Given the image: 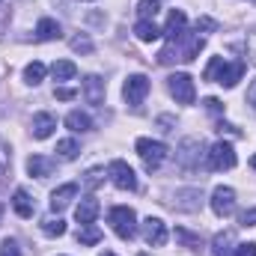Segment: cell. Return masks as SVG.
Returning a JSON list of instances; mask_svg holds the SVG:
<instances>
[{
	"label": "cell",
	"instance_id": "6da1fadb",
	"mask_svg": "<svg viewBox=\"0 0 256 256\" xmlns=\"http://www.w3.org/2000/svg\"><path fill=\"white\" fill-rule=\"evenodd\" d=\"M206 48V39L200 36V33H179L176 39H167V48L158 54V63L161 66H170L176 63V60H182V63H191L194 57H200V51Z\"/></svg>",
	"mask_w": 256,
	"mask_h": 256
},
{
	"label": "cell",
	"instance_id": "7a4b0ae2",
	"mask_svg": "<svg viewBox=\"0 0 256 256\" xmlns=\"http://www.w3.org/2000/svg\"><path fill=\"white\" fill-rule=\"evenodd\" d=\"M244 60H236V63H226V57H212V63L206 66V72H202V78L206 80H214V84H220V86H226V90H232L242 78H244Z\"/></svg>",
	"mask_w": 256,
	"mask_h": 256
},
{
	"label": "cell",
	"instance_id": "3957f363",
	"mask_svg": "<svg viewBox=\"0 0 256 256\" xmlns=\"http://www.w3.org/2000/svg\"><path fill=\"white\" fill-rule=\"evenodd\" d=\"M134 149H137V155H140V161H143V167L152 173V170H158L164 161H167V146L161 143V140H149V137H140L137 143H134Z\"/></svg>",
	"mask_w": 256,
	"mask_h": 256
},
{
	"label": "cell",
	"instance_id": "277c9868",
	"mask_svg": "<svg viewBox=\"0 0 256 256\" xmlns=\"http://www.w3.org/2000/svg\"><path fill=\"white\" fill-rule=\"evenodd\" d=\"M108 220H110V226H114V232H116L120 238L131 242V238L137 236V214H134L128 206H114L110 214H108Z\"/></svg>",
	"mask_w": 256,
	"mask_h": 256
},
{
	"label": "cell",
	"instance_id": "5b68a950",
	"mask_svg": "<svg viewBox=\"0 0 256 256\" xmlns=\"http://www.w3.org/2000/svg\"><path fill=\"white\" fill-rule=\"evenodd\" d=\"M167 90H170V96H173L179 104H194V98H196L194 78H191V74H185V72L170 74V78H167Z\"/></svg>",
	"mask_w": 256,
	"mask_h": 256
},
{
	"label": "cell",
	"instance_id": "8992f818",
	"mask_svg": "<svg viewBox=\"0 0 256 256\" xmlns=\"http://www.w3.org/2000/svg\"><path fill=\"white\" fill-rule=\"evenodd\" d=\"M206 155H208V170H232L236 167V149L226 140H218Z\"/></svg>",
	"mask_w": 256,
	"mask_h": 256
},
{
	"label": "cell",
	"instance_id": "52a82bcc",
	"mask_svg": "<svg viewBox=\"0 0 256 256\" xmlns=\"http://www.w3.org/2000/svg\"><path fill=\"white\" fill-rule=\"evenodd\" d=\"M108 176H110V182L120 191H137V176H134V170L128 167L126 161H114L108 167Z\"/></svg>",
	"mask_w": 256,
	"mask_h": 256
},
{
	"label": "cell",
	"instance_id": "ba28073f",
	"mask_svg": "<svg viewBox=\"0 0 256 256\" xmlns=\"http://www.w3.org/2000/svg\"><path fill=\"white\" fill-rule=\"evenodd\" d=\"M122 96H126V102L131 108H137L149 96V78L146 74H131L126 80V86H122Z\"/></svg>",
	"mask_w": 256,
	"mask_h": 256
},
{
	"label": "cell",
	"instance_id": "9c48e42d",
	"mask_svg": "<svg viewBox=\"0 0 256 256\" xmlns=\"http://www.w3.org/2000/svg\"><path fill=\"white\" fill-rule=\"evenodd\" d=\"M212 212L218 214V218H230L232 212H236V191L232 188H214L212 194Z\"/></svg>",
	"mask_w": 256,
	"mask_h": 256
},
{
	"label": "cell",
	"instance_id": "30bf717a",
	"mask_svg": "<svg viewBox=\"0 0 256 256\" xmlns=\"http://www.w3.org/2000/svg\"><path fill=\"white\" fill-rule=\"evenodd\" d=\"M143 238L152 248H164L167 244V224L161 218H146L143 220Z\"/></svg>",
	"mask_w": 256,
	"mask_h": 256
},
{
	"label": "cell",
	"instance_id": "8fae6325",
	"mask_svg": "<svg viewBox=\"0 0 256 256\" xmlns=\"http://www.w3.org/2000/svg\"><path fill=\"white\" fill-rule=\"evenodd\" d=\"M173 208H179V212H196L200 206H202V191L200 188H188V191H179L173 196V202H170Z\"/></svg>",
	"mask_w": 256,
	"mask_h": 256
},
{
	"label": "cell",
	"instance_id": "7c38bea8",
	"mask_svg": "<svg viewBox=\"0 0 256 256\" xmlns=\"http://www.w3.org/2000/svg\"><path fill=\"white\" fill-rule=\"evenodd\" d=\"M200 158H202V140H194V137L185 140L182 143V152H179V164L194 170V167H200Z\"/></svg>",
	"mask_w": 256,
	"mask_h": 256
},
{
	"label": "cell",
	"instance_id": "4fadbf2b",
	"mask_svg": "<svg viewBox=\"0 0 256 256\" xmlns=\"http://www.w3.org/2000/svg\"><path fill=\"white\" fill-rule=\"evenodd\" d=\"M84 98L90 104H102L104 102V80L98 74H86L84 78Z\"/></svg>",
	"mask_w": 256,
	"mask_h": 256
},
{
	"label": "cell",
	"instance_id": "5bb4252c",
	"mask_svg": "<svg viewBox=\"0 0 256 256\" xmlns=\"http://www.w3.org/2000/svg\"><path fill=\"white\" fill-rule=\"evenodd\" d=\"M74 218H78L80 226L92 224V220L98 218V200H96V196H84V200L78 202V208H74Z\"/></svg>",
	"mask_w": 256,
	"mask_h": 256
},
{
	"label": "cell",
	"instance_id": "9a60e30c",
	"mask_svg": "<svg viewBox=\"0 0 256 256\" xmlns=\"http://www.w3.org/2000/svg\"><path fill=\"white\" fill-rule=\"evenodd\" d=\"M54 161L51 158H45V155H33V158H27V173L30 176H36V179H48L51 173H54Z\"/></svg>",
	"mask_w": 256,
	"mask_h": 256
},
{
	"label": "cell",
	"instance_id": "2e32d148",
	"mask_svg": "<svg viewBox=\"0 0 256 256\" xmlns=\"http://www.w3.org/2000/svg\"><path fill=\"white\" fill-rule=\"evenodd\" d=\"M54 128H57V120H54L51 114H36L30 131H33V137H36V140H45V137H51V134H54Z\"/></svg>",
	"mask_w": 256,
	"mask_h": 256
},
{
	"label": "cell",
	"instance_id": "e0dca14e",
	"mask_svg": "<svg viewBox=\"0 0 256 256\" xmlns=\"http://www.w3.org/2000/svg\"><path fill=\"white\" fill-rule=\"evenodd\" d=\"M12 208H15V214H18V218H33V212H36V206H33V200H30V194L24 191V188H18V191L12 194Z\"/></svg>",
	"mask_w": 256,
	"mask_h": 256
},
{
	"label": "cell",
	"instance_id": "ac0fdd59",
	"mask_svg": "<svg viewBox=\"0 0 256 256\" xmlns=\"http://www.w3.org/2000/svg\"><path fill=\"white\" fill-rule=\"evenodd\" d=\"M185 24H188V15L182 12V9H173L170 12V18H167V27L161 30L167 39H176L179 33H185Z\"/></svg>",
	"mask_w": 256,
	"mask_h": 256
},
{
	"label": "cell",
	"instance_id": "d6986e66",
	"mask_svg": "<svg viewBox=\"0 0 256 256\" xmlns=\"http://www.w3.org/2000/svg\"><path fill=\"white\" fill-rule=\"evenodd\" d=\"M60 36H63V27L54 18H42L36 24V39L39 42H51V39H60Z\"/></svg>",
	"mask_w": 256,
	"mask_h": 256
},
{
	"label": "cell",
	"instance_id": "ffe728a7",
	"mask_svg": "<svg viewBox=\"0 0 256 256\" xmlns=\"http://www.w3.org/2000/svg\"><path fill=\"white\" fill-rule=\"evenodd\" d=\"M134 36H137L140 42H155V39L161 36V27H158L155 21H146V18H140V21L134 24Z\"/></svg>",
	"mask_w": 256,
	"mask_h": 256
},
{
	"label": "cell",
	"instance_id": "44dd1931",
	"mask_svg": "<svg viewBox=\"0 0 256 256\" xmlns=\"http://www.w3.org/2000/svg\"><path fill=\"white\" fill-rule=\"evenodd\" d=\"M74 194H78V185H74V182H72V185H63V188H57V191L51 194V208H54V212L66 208V206L74 200Z\"/></svg>",
	"mask_w": 256,
	"mask_h": 256
},
{
	"label": "cell",
	"instance_id": "7402d4cb",
	"mask_svg": "<svg viewBox=\"0 0 256 256\" xmlns=\"http://www.w3.org/2000/svg\"><path fill=\"white\" fill-rule=\"evenodd\" d=\"M232 244H236V236H232V232H218L214 242H212L214 256H232V250H236Z\"/></svg>",
	"mask_w": 256,
	"mask_h": 256
},
{
	"label": "cell",
	"instance_id": "603a6c76",
	"mask_svg": "<svg viewBox=\"0 0 256 256\" xmlns=\"http://www.w3.org/2000/svg\"><path fill=\"white\" fill-rule=\"evenodd\" d=\"M66 126L72 128L74 134H84V131H92V120H90L86 114H80V110H72V114L66 116Z\"/></svg>",
	"mask_w": 256,
	"mask_h": 256
},
{
	"label": "cell",
	"instance_id": "cb8c5ba5",
	"mask_svg": "<svg viewBox=\"0 0 256 256\" xmlns=\"http://www.w3.org/2000/svg\"><path fill=\"white\" fill-rule=\"evenodd\" d=\"M51 72H54L57 80H72L78 74V66L72 63V60H57V63L51 66Z\"/></svg>",
	"mask_w": 256,
	"mask_h": 256
},
{
	"label": "cell",
	"instance_id": "d4e9b609",
	"mask_svg": "<svg viewBox=\"0 0 256 256\" xmlns=\"http://www.w3.org/2000/svg\"><path fill=\"white\" fill-rule=\"evenodd\" d=\"M78 152H80V146H78V140H72V137H66V140L57 143V155H60L63 161H74Z\"/></svg>",
	"mask_w": 256,
	"mask_h": 256
},
{
	"label": "cell",
	"instance_id": "484cf974",
	"mask_svg": "<svg viewBox=\"0 0 256 256\" xmlns=\"http://www.w3.org/2000/svg\"><path fill=\"white\" fill-rule=\"evenodd\" d=\"M78 242H80V244H98V242H102V230H98L96 224H86V226H80Z\"/></svg>",
	"mask_w": 256,
	"mask_h": 256
},
{
	"label": "cell",
	"instance_id": "4316f807",
	"mask_svg": "<svg viewBox=\"0 0 256 256\" xmlns=\"http://www.w3.org/2000/svg\"><path fill=\"white\" fill-rule=\"evenodd\" d=\"M137 12H140V18H146V21H155V15L161 12V3H158V0H140V3H137Z\"/></svg>",
	"mask_w": 256,
	"mask_h": 256
},
{
	"label": "cell",
	"instance_id": "83f0119b",
	"mask_svg": "<svg viewBox=\"0 0 256 256\" xmlns=\"http://www.w3.org/2000/svg\"><path fill=\"white\" fill-rule=\"evenodd\" d=\"M42 78H45V63H30L27 68H24V80L27 84H42Z\"/></svg>",
	"mask_w": 256,
	"mask_h": 256
},
{
	"label": "cell",
	"instance_id": "f1b7e54d",
	"mask_svg": "<svg viewBox=\"0 0 256 256\" xmlns=\"http://www.w3.org/2000/svg\"><path fill=\"white\" fill-rule=\"evenodd\" d=\"M42 232L45 236H66V224L60 218H45L42 220Z\"/></svg>",
	"mask_w": 256,
	"mask_h": 256
},
{
	"label": "cell",
	"instance_id": "f546056e",
	"mask_svg": "<svg viewBox=\"0 0 256 256\" xmlns=\"http://www.w3.org/2000/svg\"><path fill=\"white\" fill-rule=\"evenodd\" d=\"M84 182H86V188H98V185L104 182V170H102V167H92V170L86 173Z\"/></svg>",
	"mask_w": 256,
	"mask_h": 256
},
{
	"label": "cell",
	"instance_id": "4dcf8cb0",
	"mask_svg": "<svg viewBox=\"0 0 256 256\" xmlns=\"http://www.w3.org/2000/svg\"><path fill=\"white\" fill-rule=\"evenodd\" d=\"M176 238H179V242H185V244H188V248H194V250H200V248H202L200 236H191V232H185V230H176Z\"/></svg>",
	"mask_w": 256,
	"mask_h": 256
},
{
	"label": "cell",
	"instance_id": "1f68e13d",
	"mask_svg": "<svg viewBox=\"0 0 256 256\" xmlns=\"http://www.w3.org/2000/svg\"><path fill=\"white\" fill-rule=\"evenodd\" d=\"M72 51L90 54V51H92V42H90V36H74V39H72Z\"/></svg>",
	"mask_w": 256,
	"mask_h": 256
},
{
	"label": "cell",
	"instance_id": "d6a6232c",
	"mask_svg": "<svg viewBox=\"0 0 256 256\" xmlns=\"http://www.w3.org/2000/svg\"><path fill=\"white\" fill-rule=\"evenodd\" d=\"M0 256H21V248H18V242L6 238V242L0 244Z\"/></svg>",
	"mask_w": 256,
	"mask_h": 256
},
{
	"label": "cell",
	"instance_id": "836d02e7",
	"mask_svg": "<svg viewBox=\"0 0 256 256\" xmlns=\"http://www.w3.org/2000/svg\"><path fill=\"white\" fill-rule=\"evenodd\" d=\"M9 164H12V158H9V146H6V143L0 140V176H3L6 170H9Z\"/></svg>",
	"mask_w": 256,
	"mask_h": 256
},
{
	"label": "cell",
	"instance_id": "e575fe53",
	"mask_svg": "<svg viewBox=\"0 0 256 256\" xmlns=\"http://www.w3.org/2000/svg\"><path fill=\"white\" fill-rule=\"evenodd\" d=\"M202 104H206V110H208V114H214V116H220V114H224V104H220L218 98H206Z\"/></svg>",
	"mask_w": 256,
	"mask_h": 256
},
{
	"label": "cell",
	"instance_id": "d590c367",
	"mask_svg": "<svg viewBox=\"0 0 256 256\" xmlns=\"http://www.w3.org/2000/svg\"><path fill=\"white\" fill-rule=\"evenodd\" d=\"M232 256H256V244H238Z\"/></svg>",
	"mask_w": 256,
	"mask_h": 256
},
{
	"label": "cell",
	"instance_id": "8d00e7d4",
	"mask_svg": "<svg viewBox=\"0 0 256 256\" xmlns=\"http://www.w3.org/2000/svg\"><path fill=\"white\" fill-rule=\"evenodd\" d=\"M242 226H256V208H250V212L242 214Z\"/></svg>",
	"mask_w": 256,
	"mask_h": 256
},
{
	"label": "cell",
	"instance_id": "74e56055",
	"mask_svg": "<svg viewBox=\"0 0 256 256\" xmlns=\"http://www.w3.org/2000/svg\"><path fill=\"white\" fill-rule=\"evenodd\" d=\"M196 30H214V21L212 18H200L196 21Z\"/></svg>",
	"mask_w": 256,
	"mask_h": 256
},
{
	"label": "cell",
	"instance_id": "f35d334b",
	"mask_svg": "<svg viewBox=\"0 0 256 256\" xmlns=\"http://www.w3.org/2000/svg\"><path fill=\"white\" fill-rule=\"evenodd\" d=\"M57 98H63V102L74 98V90H57Z\"/></svg>",
	"mask_w": 256,
	"mask_h": 256
},
{
	"label": "cell",
	"instance_id": "ab89813d",
	"mask_svg": "<svg viewBox=\"0 0 256 256\" xmlns=\"http://www.w3.org/2000/svg\"><path fill=\"white\" fill-rule=\"evenodd\" d=\"M248 102H250V104L256 108V80L250 84V90H248Z\"/></svg>",
	"mask_w": 256,
	"mask_h": 256
},
{
	"label": "cell",
	"instance_id": "60d3db41",
	"mask_svg": "<svg viewBox=\"0 0 256 256\" xmlns=\"http://www.w3.org/2000/svg\"><path fill=\"white\" fill-rule=\"evenodd\" d=\"M248 51H250V57L256 60V33L250 36V39H248Z\"/></svg>",
	"mask_w": 256,
	"mask_h": 256
},
{
	"label": "cell",
	"instance_id": "b9f144b4",
	"mask_svg": "<svg viewBox=\"0 0 256 256\" xmlns=\"http://www.w3.org/2000/svg\"><path fill=\"white\" fill-rule=\"evenodd\" d=\"M250 167H254V170H256V155H254V158H250Z\"/></svg>",
	"mask_w": 256,
	"mask_h": 256
},
{
	"label": "cell",
	"instance_id": "7bdbcfd3",
	"mask_svg": "<svg viewBox=\"0 0 256 256\" xmlns=\"http://www.w3.org/2000/svg\"><path fill=\"white\" fill-rule=\"evenodd\" d=\"M98 256H116V254H110V250H108V254H98Z\"/></svg>",
	"mask_w": 256,
	"mask_h": 256
},
{
	"label": "cell",
	"instance_id": "ee69618b",
	"mask_svg": "<svg viewBox=\"0 0 256 256\" xmlns=\"http://www.w3.org/2000/svg\"><path fill=\"white\" fill-rule=\"evenodd\" d=\"M0 214H3V202H0Z\"/></svg>",
	"mask_w": 256,
	"mask_h": 256
},
{
	"label": "cell",
	"instance_id": "f6af8a7d",
	"mask_svg": "<svg viewBox=\"0 0 256 256\" xmlns=\"http://www.w3.org/2000/svg\"><path fill=\"white\" fill-rule=\"evenodd\" d=\"M140 256H146V254H140Z\"/></svg>",
	"mask_w": 256,
	"mask_h": 256
}]
</instances>
